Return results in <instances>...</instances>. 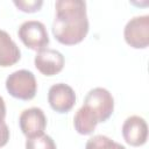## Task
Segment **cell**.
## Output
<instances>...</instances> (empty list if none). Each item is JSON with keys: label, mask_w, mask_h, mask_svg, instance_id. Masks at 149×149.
Segmentation results:
<instances>
[{"label": "cell", "mask_w": 149, "mask_h": 149, "mask_svg": "<svg viewBox=\"0 0 149 149\" xmlns=\"http://www.w3.org/2000/svg\"><path fill=\"white\" fill-rule=\"evenodd\" d=\"M55 8L56 16L52 22L55 38L65 45L81 42L88 33L86 2L83 0H58Z\"/></svg>", "instance_id": "6da1fadb"}, {"label": "cell", "mask_w": 149, "mask_h": 149, "mask_svg": "<svg viewBox=\"0 0 149 149\" xmlns=\"http://www.w3.org/2000/svg\"><path fill=\"white\" fill-rule=\"evenodd\" d=\"M99 122L106 121L114 111V99L108 90L95 87L88 91L83 105Z\"/></svg>", "instance_id": "7a4b0ae2"}, {"label": "cell", "mask_w": 149, "mask_h": 149, "mask_svg": "<svg viewBox=\"0 0 149 149\" xmlns=\"http://www.w3.org/2000/svg\"><path fill=\"white\" fill-rule=\"evenodd\" d=\"M8 93L21 100H30L35 97L37 83L35 76L28 70H17L10 73L6 79Z\"/></svg>", "instance_id": "3957f363"}, {"label": "cell", "mask_w": 149, "mask_h": 149, "mask_svg": "<svg viewBox=\"0 0 149 149\" xmlns=\"http://www.w3.org/2000/svg\"><path fill=\"white\" fill-rule=\"evenodd\" d=\"M19 37L23 44L31 49L40 51L49 44V36L45 26L41 21L28 20L24 21L19 28Z\"/></svg>", "instance_id": "277c9868"}, {"label": "cell", "mask_w": 149, "mask_h": 149, "mask_svg": "<svg viewBox=\"0 0 149 149\" xmlns=\"http://www.w3.org/2000/svg\"><path fill=\"white\" fill-rule=\"evenodd\" d=\"M126 42L135 49H144L149 44V15L134 16L123 30Z\"/></svg>", "instance_id": "5b68a950"}, {"label": "cell", "mask_w": 149, "mask_h": 149, "mask_svg": "<svg viewBox=\"0 0 149 149\" xmlns=\"http://www.w3.org/2000/svg\"><path fill=\"white\" fill-rule=\"evenodd\" d=\"M19 123L22 133L27 136V139H30L44 134V129L47 127V118L41 108L30 107L22 111L20 114Z\"/></svg>", "instance_id": "8992f818"}, {"label": "cell", "mask_w": 149, "mask_h": 149, "mask_svg": "<svg viewBox=\"0 0 149 149\" xmlns=\"http://www.w3.org/2000/svg\"><path fill=\"white\" fill-rule=\"evenodd\" d=\"M48 101L54 111L58 113H68L76 104V93L71 86L64 83H58L49 88Z\"/></svg>", "instance_id": "52a82bcc"}, {"label": "cell", "mask_w": 149, "mask_h": 149, "mask_svg": "<svg viewBox=\"0 0 149 149\" xmlns=\"http://www.w3.org/2000/svg\"><path fill=\"white\" fill-rule=\"evenodd\" d=\"M35 66L44 76H54L62 71L64 66V56L55 49L44 48L37 51L35 56Z\"/></svg>", "instance_id": "ba28073f"}, {"label": "cell", "mask_w": 149, "mask_h": 149, "mask_svg": "<svg viewBox=\"0 0 149 149\" xmlns=\"http://www.w3.org/2000/svg\"><path fill=\"white\" fill-rule=\"evenodd\" d=\"M122 136L125 141L133 147L144 144L148 139V126L146 120L139 115L127 118L122 125Z\"/></svg>", "instance_id": "9c48e42d"}, {"label": "cell", "mask_w": 149, "mask_h": 149, "mask_svg": "<svg viewBox=\"0 0 149 149\" xmlns=\"http://www.w3.org/2000/svg\"><path fill=\"white\" fill-rule=\"evenodd\" d=\"M21 52L9 34L0 29V66L8 68L19 62Z\"/></svg>", "instance_id": "30bf717a"}, {"label": "cell", "mask_w": 149, "mask_h": 149, "mask_svg": "<svg viewBox=\"0 0 149 149\" xmlns=\"http://www.w3.org/2000/svg\"><path fill=\"white\" fill-rule=\"evenodd\" d=\"M73 125H74L76 130L79 134L88 135V134L93 133V130L95 129V127L98 125V121L84 106H81L77 111V113L73 118Z\"/></svg>", "instance_id": "8fae6325"}, {"label": "cell", "mask_w": 149, "mask_h": 149, "mask_svg": "<svg viewBox=\"0 0 149 149\" xmlns=\"http://www.w3.org/2000/svg\"><path fill=\"white\" fill-rule=\"evenodd\" d=\"M85 149H126L125 146L113 141L105 135H95L86 142Z\"/></svg>", "instance_id": "7c38bea8"}, {"label": "cell", "mask_w": 149, "mask_h": 149, "mask_svg": "<svg viewBox=\"0 0 149 149\" xmlns=\"http://www.w3.org/2000/svg\"><path fill=\"white\" fill-rule=\"evenodd\" d=\"M26 149H56L54 140L45 134L27 139Z\"/></svg>", "instance_id": "4fadbf2b"}, {"label": "cell", "mask_w": 149, "mask_h": 149, "mask_svg": "<svg viewBox=\"0 0 149 149\" xmlns=\"http://www.w3.org/2000/svg\"><path fill=\"white\" fill-rule=\"evenodd\" d=\"M14 5L22 12L33 13L36 10H40V8L43 5L42 0H14Z\"/></svg>", "instance_id": "5bb4252c"}, {"label": "cell", "mask_w": 149, "mask_h": 149, "mask_svg": "<svg viewBox=\"0 0 149 149\" xmlns=\"http://www.w3.org/2000/svg\"><path fill=\"white\" fill-rule=\"evenodd\" d=\"M9 140V129L6 122L0 123V147H3Z\"/></svg>", "instance_id": "9a60e30c"}, {"label": "cell", "mask_w": 149, "mask_h": 149, "mask_svg": "<svg viewBox=\"0 0 149 149\" xmlns=\"http://www.w3.org/2000/svg\"><path fill=\"white\" fill-rule=\"evenodd\" d=\"M5 116H6V105L3 98L0 95V123L5 122Z\"/></svg>", "instance_id": "2e32d148"}]
</instances>
